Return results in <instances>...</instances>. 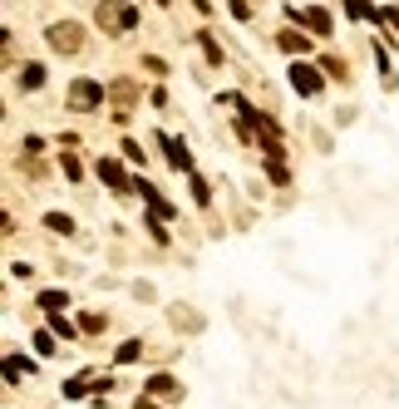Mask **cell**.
I'll use <instances>...</instances> for the list:
<instances>
[{
	"mask_svg": "<svg viewBox=\"0 0 399 409\" xmlns=\"http://www.w3.org/2000/svg\"><path fill=\"white\" fill-rule=\"evenodd\" d=\"M74 99H79V104H94V99H99V89H94V84H79V89H74Z\"/></svg>",
	"mask_w": 399,
	"mask_h": 409,
	"instance_id": "cell-3",
	"label": "cell"
},
{
	"mask_svg": "<svg viewBox=\"0 0 399 409\" xmlns=\"http://www.w3.org/2000/svg\"><path fill=\"white\" fill-rule=\"evenodd\" d=\"M49 40H54V45H60V49H74V45H79V35H74V25H60V30H54V35H49Z\"/></svg>",
	"mask_w": 399,
	"mask_h": 409,
	"instance_id": "cell-2",
	"label": "cell"
},
{
	"mask_svg": "<svg viewBox=\"0 0 399 409\" xmlns=\"http://www.w3.org/2000/svg\"><path fill=\"white\" fill-rule=\"evenodd\" d=\"M99 20H104V25L129 30V25H133V10H129V6H113V0H108V6H99Z\"/></svg>",
	"mask_w": 399,
	"mask_h": 409,
	"instance_id": "cell-1",
	"label": "cell"
},
{
	"mask_svg": "<svg viewBox=\"0 0 399 409\" xmlns=\"http://www.w3.org/2000/svg\"><path fill=\"white\" fill-rule=\"evenodd\" d=\"M296 89H306V94H311V89H316V74H306V70H296Z\"/></svg>",
	"mask_w": 399,
	"mask_h": 409,
	"instance_id": "cell-4",
	"label": "cell"
}]
</instances>
